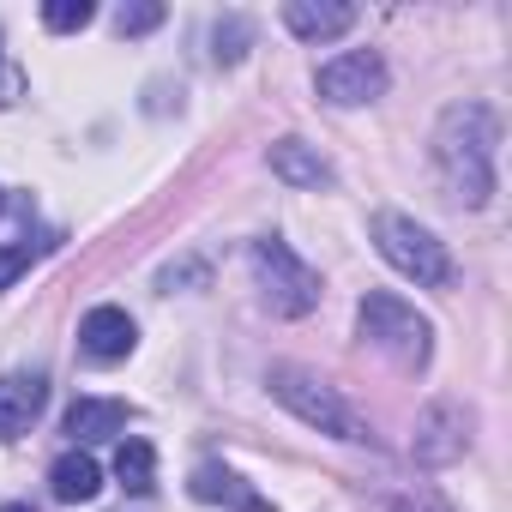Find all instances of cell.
Listing matches in <instances>:
<instances>
[{
    "label": "cell",
    "instance_id": "7c38bea8",
    "mask_svg": "<svg viewBox=\"0 0 512 512\" xmlns=\"http://www.w3.org/2000/svg\"><path fill=\"white\" fill-rule=\"evenodd\" d=\"M49 488H55V500L61 506H85V500H97L103 494V470H97V458L91 452H61L55 458V470H49Z\"/></svg>",
    "mask_w": 512,
    "mask_h": 512
},
{
    "label": "cell",
    "instance_id": "2e32d148",
    "mask_svg": "<svg viewBox=\"0 0 512 512\" xmlns=\"http://www.w3.org/2000/svg\"><path fill=\"white\" fill-rule=\"evenodd\" d=\"M247 49H253V19H241V13H223V19L211 25V61H217V67H235Z\"/></svg>",
    "mask_w": 512,
    "mask_h": 512
},
{
    "label": "cell",
    "instance_id": "6da1fadb",
    "mask_svg": "<svg viewBox=\"0 0 512 512\" xmlns=\"http://www.w3.org/2000/svg\"><path fill=\"white\" fill-rule=\"evenodd\" d=\"M494 151H500V115L488 103H452L434 127V169L446 193L470 211L488 205L494 193Z\"/></svg>",
    "mask_w": 512,
    "mask_h": 512
},
{
    "label": "cell",
    "instance_id": "3957f363",
    "mask_svg": "<svg viewBox=\"0 0 512 512\" xmlns=\"http://www.w3.org/2000/svg\"><path fill=\"white\" fill-rule=\"evenodd\" d=\"M356 332L362 344H374L392 368H428L434 356V326L392 290H368L362 308H356Z\"/></svg>",
    "mask_w": 512,
    "mask_h": 512
},
{
    "label": "cell",
    "instance_id": "5b68a950",
    "mask_svg": "<svg viewBox=\"0 0 512 512\" xmlns=\"http://www.w3.org/2000/svg\"><path fill=\"white\" fill-rule=\"evenodd\" d=\"M253 278H260V290H266V308L284 314V320H302V314L320 308V272L278 235L253 241Z\"/></svg>",
    "mask_w": 512,
    "mask_h": 512
},
{
    "label": "cell",
    "instance_id": "44dd1931",
    "mask_svg": "<svg viewBox=\"0 0 512 512\" xmlns=\"http://www.w3.org/2000/svg\"><path fill=\"white\" fill-rule=\"evenodd\" d=\"M392 512H452L446 500H434V494H422V500H398Z\"/></svg>",
    "mask_w": 512,
    "mask_h": 512
},
{
    "label": "cell",
    "instance_id": "e0dca14e",
    "mask_svg": "<svg viewBox=\"0 0 512 512\" xmlns=\"http://www.w3.org/2000/svg\"><path fill=\"white\" fill-rule=\"evenodd\" d=\"M49 241H31V235H19V241H0V290H13L25 272H31V260L43 253Z\"/></svg>",
    "mask_w": 512,
    "mask_h": 512
},
{
    "label": "cell",
    "instance_id": "d6986e66",
    "mask_svg": "<svg viewBox=\"0 0 512 512\" xmlns=\"http://www.w3.org/2000/svg\"><path fill=\"white\" fill-rule=\"evenodd\" d=\"M157 25H163V7H157V0H133V7L115 13V31H121V37H145V31H157Z\"/></svg>",
    "mask_w": 512,
    "mask_h": 512
},
{
    "label": "cell",
    "instance_id": "9c48e42d",
    "mask_svg": "<svg viewBox=\"0 0 512 512\" xmlns=\"http://www.w3.org/2000/svg\"><path fill=\"white\" fill-rule=\"evenodd\" d=\"M49 404V380L43 374H7L0 380V440H19Z\"/></svg>",
    "mask_w": 512,
    "mask_h": 512
},
{
    "label": "cell",
    "instance_id": "5bb4252c",
    "mask_svg": "<svg viewBox=\"0 0 512 512\" xmlns=\"http://www.w3.org/2000/svg\"><path fill=\"white\" fill-rule=\"evenodd\" d=\"M121 428H127V404H121V398H79V404L67 410V434H73L79 446L109 440V434H121Z\"/></svg>",
    "mask_w": 512,
    "mask_h": 512
},
{
    "label": "cell",
    "instance_id": "30bf717a",
    "mask_svg": "<svg viewBox=\"0 0 512 512\" xmlns=\"http://www.w3.org/2000/svg\"><path fill=\"white\" fill-rule=\"evenodd\" d=\"M284 25L302 37V43H332L356 25V7H344V0H290L284 7Z\"/></svg>",
    "mask_w": 512,
    "mask_h": 512
},
{
    "label": "cell",
    "instance_id": "ffe728a7",
    "mask_svg": "<svg viewBox=\"0 0 512 512\" xmlns=\"http://www.w3.org/2000/svg\"><path fill=\"white\" fill-rule=\"evenodd\" d=\"M19 91H25V85H19V73L0 61V103H19Z\"/></svg>",
    "mask_w": 512,
    "mask_h": 512
},
{
    "label": "cell",
    "instance_id": "8fae6325",
    "mask_svg": "<svg viewBox=\"0 0 512 512\" xmlns=\"http://www.w3.org/2000/svg\"><path fill=\"white\" fill-rule=\"evenodd\" d=\"M193 500H211V506H235V512H272V500H260L235 470H223V464H199L193 470Z\"/></svg>",
    "mask_w": 512,
    "mask_h": 512
},
{
    "label": "cell",
    "instance_id": "4fadbf2b",
    "mask_svg": "<svg viewBox=\"0 0 512 512\" xmlns=\"http://www.w3.org/2000/svg\"><path fill=\"white\" fill-rule=\"evenodd\" d=\"M266 163H272V175L290 181V187H326V181H332L326 157H320L314 145H302V139H272Z\"/></svg>",
    "mask_w": 512,
    "mask_h": 512
},
{
    "label": "cell",
    "instance_id": "7a4b0ae2",
    "mask_svg": "<svg viewBox=\"0 0 512 512\" xmlns=\"http://www.w3.org/2000/svg\"><path fill=\"white\" fill-rule=\"evenodd\" d=\"M266 386H272V398H278L296 422H308L314 434H332V440H368L362 410H356L338 386H326L320 374H308V368H296V362H278Z\"/></svg>",
    "mask_w": 512,
    "mask_h": 512
},
{
    "label": "cell",
    "instance_id": "277c9868",
    "mask_svg": "<svg viewBox=\"0 0 512 512\" xmlns=\"http://www.w3.org/2000/svg\"><path fill=\"white\" fill-rule=\"evenodd\" d=\"M374 247H380V260L398 278H410L416 290H446L452 284V253H446V241L434 229H422L416 217H404V211H380L374 217Z\"/></svg>",
    "mask_w": 512,
    "mask_h": 512
},
{
    "label": "cell",
    "instance_id": "ba28073f",
    "mask_svg": "<svg viewBox=\"0 0 512 512\" xmlns=\"http://www.w3.org/2000/svg\"><path fill=\"white\" fill-rule=\"evenodd\" d=\"M464 428H470V422H464V410L440 398V404H428V410H422V422H416V440H410V452H416L422 464H452V458L464 452V440H470Z\"/></svg>",
    "mask_w": 512,
    "mask_h": 512
},
{
    "label": "cell",
    "instance_id": "9a60e30c",
    "mask_svg": "<svg viewBox=\"0 0 512 512\" xmlns=\"http://www.w3.org/2000/svg\"><path fill=\"white\" fill-rule=\"evenodd\" d=\"M115 476H121L127 494H151V488H157V452H151V440H121Z\"/></svg>",
    "mask_w": 512,
    "mask_h": 512
},
{
    "label": "cell",
    "instance_id": "ac0fdd59",
    "mask_svg": "<svg viewBox=\"0 0 512 512\" xmlns=\"http://www.w3.org/2000/svg\"><path fill=\"white\" fill-rule=\"evenodd\" d=\"M91 19H97L91 0H49V7H43V25H49V31H61V37H67V31H85Z\"/></svg>",
    "mask_w": 512,
    "mask_h": 512
},
{
    "label": "cell",
    "instance_id": "52a82bcc",
    "mask_svg": "<svg viewBox=\"0 0 512 512\" xmlns=\"http://www.w3.org/2000/svg\"><path fill=\"white\" fill-rule=\"evenodd\" d=\"M133 344H139V326L127 320V308H91L85 320H79V350H85V362H97V368H109V362H127L133 356Z\"/></svg>",
    "mask_w": 512,
    "mask_h": 512
},
{
    "label": "cell",
    "instance_id": "7402d4cb",
    "mask_svg": "<svg viewBox=\"0 0 512 512\" xmlns=\"http://www.w3.org/2000/svg\"><path fill=\"white\" fill-rule=\"evenodd\" d=\"M7 512H31V506H7Z\"/></svg>",
    "mask_w": 512,
    "mask_h": 512
},
{
    "label": "cell",
    "instance_id": "8992f818",
    "mask_svg": "<svg viewBox=\"0 0 512 512\" xmlns=\"http://www.w3.org/2000/svg\"><path fill=\"white\" fill-rule=\"evenodd\" d=\"M386 85H392V73H386V61H380L374 49H350V55H338V61H326V67L314 73V91H320V103H332V109L374 103V97H386Z\"/></svg>",
    "mask_w": 512,
    "mask_h": 512
}]
</instances>
